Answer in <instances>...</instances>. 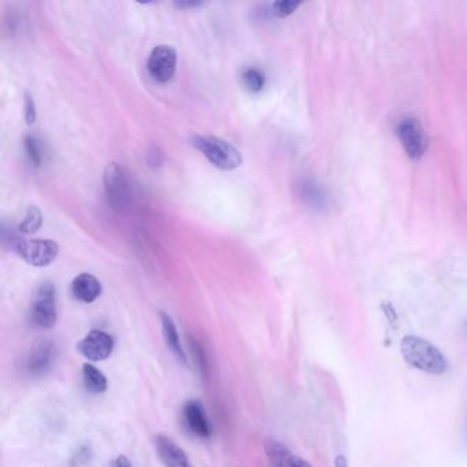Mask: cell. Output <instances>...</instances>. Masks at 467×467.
<instances>
[{"label":"cell","instance_id":"5b68a950","mask_svg":"<svg viewBox=\"0 0 467 467\" xmlns=\"http://www.w3.org/2000/svg\"><path fill=\"white\" fill-rule=\"evenodd\" d=\"M396 132L409 158L414 161L421 159L428 148V137L421 122L414 117L403 118Z\"/></svg>","mask_w":467,"mask_h":467},{"label":"cell","instance_id":"30bf717a","mask_svg":"<svg viewBox=\"0 0 467 467\" xmlns=\"http://www.w3.org/2000/svg\"><path fill=\"white\" fill-rule=\"evenodd\" d=\"M156 451L161 461L168 467H194L187 454L166 436L156 438Z\"/></svg>","mask_w":467,"mask_h":467},{"label":"cell","instance_id":"7c38bea8","mask_svg":"<svg viewBox=\"0 0 467 467\" xmlns=\"http://www.w3.org/2000/svg\"><path fill=\"white\" fill-rule=\"evenodd\" d=\"M72 293L83 303H93L102 293V284L95 276L81 273L72 283Z\"/></svg>","mask_w":467,"mask_h":467},{"label":"cell","instance_id":"e0dca14e","mask_svg":"<svg viewBox=\"0 0 467 467\" xmlns=\"http://www.w3.org/2000/svg\"><path fill=\"white\" fill-rule=\"evenodd\" d=\"M241 81H243L244 87L252 93L261 92L266 84L264 74L257 67H245L241 72Z\"/></svg>","mask_w":467,"mask_h":467},{"label":"cell","instance_id":"44dd1931","mask_svg":"<svg viewBox=\"0 0 467 467\" xmlns=\"http://www.w3.org/2000/svg\"><path fill=\"white\" fill-rule=\"evenodd\" d=\"M24 109H25V119H27L28 125H33L36 122V118H37V111H36L34 99H33V96L30 95L29 92H25Z\"/></svg>","mask_w":467,"mask_h":467},{"label":"cell","instance_id":"4fadbf2b","mask_svg":"<svg viewBox=\"0 0 467 467\" xmlns=\"http://www.w3.org/2000/svg\"><path fill=\"white\" fill-rule=\"evenodd\" d=\"M54 359V347L51 343L43 341L32 351L28 359V369L33 374H40L47 370Z\"/></svg>","mask_w":467,"mask_h":467},{"label":"cell","instance_id":"9c48e42d","mask_svg":"<svg viewBox=\"0 0 467 467\" xmlns=\"http://www.w3.org/2000/svg\"><path fill=\"white\" fill-rule=\"evenodd\" d=\"M184 418L191 429L192 433H195L199 438H208L211 435V425L205 415V410L203 405L198 400L188 402L184 407Z\"/></svg>","mask_w":467,"mask_h":467},{"label":"cell","instance_id":"ac0fdd59","mask_svg":"<svg viewBox=\"0 0 467 467\" xmlns=\"http://www.w3.org/2000/svg\"><path fill=\"white\" fill-rule=\"evenodd\" d=\"M43 222V215L40 212L39 208L36 207H30L25 215V218L22 219V222L20 224V232L22 234H34L36 231L40 229Z\"/></svg>","mask_w":467,"mask_h":467},{"label":"cell","instance_id":"603a6c76","mask_svg":"<svg viewBox=\"0 0 467 467\" xmlns=\"http://www.w3.org/2000/svg\"><path fill=\"white\" fill-rule=\"evenodd\" d=\"M202 3H199V1H194V3H191V1H182V3H175V6L177 7H182V8H191V7H199Z\"/></svg>","mask_w":467,"mask_h":467},{"label":"cell","instance_id":"2e32d148","mask_svg":"<svg viewBox=\"0 0 467 467\" xmlns=\"http://www.w3.org/2000/svg\"><path fill=\"white\" fill-rule=\"evenodd\" d=\"M302 191H303L302 194L303 199L311 207L317 210H323L327 205V196L320 185L314 182H306L303 184Z\"/></svg>","mask_w":467,"mask_h":467},{"label":"cell","instance_id":"ffe728a7","mask_svg":"<svg viewBox=\"0 0 467 467\" xmlns=\"http://www.w3.org/2000/svg\"><path fill=\"white\" fill-rule=\"evenodd\" d=\"M300 4H302L300 1H295V0H281V1H274L271 4V10L276 17L285 18L293 14Z\"/></svg>","mask_w":467,"mask_h":467},{"label":"cell","instance_id":"7402d4cb","mask_svg":"<svg viewBox=\"0 0 467 467\" xmlns=\"http://www.w3.org/2000/svg\"><path fill=\"white\" fill-rule=\"evenodd\" d=\"M113 467H133V465L130 463V461L126 456L121 455V456H118L117 459H116L114 466Z\"/></svg>","mask_w":467,"mask_h":467},{"label":"cell","instance_id":"cb8c5ba5","mask_svg":"<svg viewBox=\"0 0 467 467\" xmlns=\"http://www.w3.org/2000/svg\"><path fill=\"white\" fill-rule=\"evenodd\" d=\"M336 467H347V459L344 456H337L336 458Z\"/></svg>","mask_w":467,"mask_h":467},{"label":"cell","instance_id":"9a60e30c","mask_svg":"<svg viewBox=\"0 0 467 467\" xmlns=\"http://www.w3.org/2000/svg\"><path fill=\"white\" fill-rule=\"evenodd\" d=\"M83 377L88 391L92 393H103L107 389V380L104 374L92 365H84Z\"/></svg>","mask_w":467,"mask_h":467},{"label":"cell","instance_id":"277c9868","mask_svg":"<svg viewBox=\"0 0 467 467\" xmlns=\"http://www.w3.org/2000/svg\"><path fill=\"white\" fill-rule=\"evenodd\" d=\"M14 248L21 258L30 266L46 267L57 259L59 254L58 244L48 238L21 240L18 238Z\"/></svg>","mask_w":467,"mask_h":467},{"label":"cell","instance_id":"8fae6325","mask_svg":"<svg viewBox=\"0 0 467 467\" xmlns=\"http://www.w3.org/2000/svg\"><path fill=\"white\" fill-rule=\"evenodd\" d=\"M266 452L273 467H313L304 459L293 455L284 444L276 440L266 442Z\"/></svg>","mask_w":467,"mask_h":467},{"label":"cell","instance_id":"52a82bcc","mask_svg":"<svg viewBox=\"0 0 467 467\" xmlns=\"http://www.w3.org/2000/svg\"><path fill=\"white\" fill-rule=\"evenodd\" d=\"M130 180L123 168L118 163H110L104 170V188L109 199L114 205H125L132 194Z\"/></svg>","mask_w":467,"mask_h":467},{"label":"cell","instance_id":"5bb4252c","mask_svg":"<svg viewBox=\"0 0 467 467\" xmlns=\"http://www.w3.org/2000/svg\"><path fill=\"white\" fill-rule=\"evenodd\" d=\"M161 320H162V327H163V334L166 339V343L169 346V348L175 353V356L181 360L185 362V353L182 350V346L180 343V336L175 327V323L166 313H161Z\"/></svg>","mask_w":467,"mask_h":467},{"label":"cell","instance_id":"d6986e66","mask_svg":"<svg viewBox=\"0 0 467 467\" xmlns=\"http://www.w3.org/2000/svg\"><path fill=\"white\" fill-rule=\"evenodd\" d=\"M25 151H27V155L30 159V162L34 165V166H40L41 162H43V154H41V147L39 144L37 139L34 136H30L28 135L25 137Z\"/></svg>","mask_w":467,"mask_h":467},{"label":"cell","instance_id":"ba28073f","mask_svg":"<svg viewBox=\"0 0 467 467\" xmlns=\"http://www.w3.org/2000/svg\"><path fill=\"white\" fill-rule=\"evenodd\" d=\"M114 350L113 337L102 330H92L79 343V351L92 362L107 359Z\"/></svg>","mask_w":467,"mask_h":467},{"label":"cell","instance_id":"6da1fadb","mask_svg":"<svg viewBox=\"0 0 467 467\" xmlns=\"http://www.w3.org/2000/svg\"><path fill=\"white\" fill-rule=\"evenodd\" d=\"M400 348L405 360L418 370L429 374H442L448 369L447 359L441 351L424 339L406 336Z\"/></svg>","mask_w":467,"mask_h":467},{"label":"cell","instance_id":"8992f818","mask_svg":"<svg viewBox=\"0 0 467 467\" xmlns=\"http://www.w3.org/2000/svg\"><path fill=\"white\" fill-rule=\"evenodd\" d=\"M177 67V53L169 46L155 47L147 60L149 76L158 83H168L175 77Z\"/></svg>","mask_w":467,"mask_h":467},{"label":"cell","instance_id":"7a4b0ae2","mask_svg":"<svg viewBox=\"0 0 467 467\" xmlns=\"http://www.w3.org/2000/svg\"><path fill=\"white\" fill-rule=\"evenodd\" d=\"M192 146L201 151L205 159L219 170L232 172L243 163L240 151L221 137L195 136L192 139Z\"/></svg>","mask_w":467,"mask_h":467},{"label":"cell","instance_id":"3957f363","mask_svg":"<svg viewBox=\"0 0 467 467\" xmlns=\"http://www.w3.org/2000/svg\"><path fill=\"white\" fill-rule=\"evenodd\" d=\"M30 321L41 329H50L58 321L57 291L51 283H44L36 291L30 306Z\"/></svg>","mask_w":467,"mask_h":467}]
</instances>
